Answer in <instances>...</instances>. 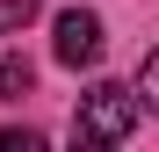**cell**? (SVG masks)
Here are the masks:
<instances>
[{
    "label": "cell",
    "instance_id": "6da1fadb",
    "mask_svg": "<svg viewBox=\"0 0 159 152\" xmlns=\"http://www.w3.org/2000/svg\"><path fill=\"white\" fill-rule=\"evenodd\" d=\"M138 131V94L123 80H94L72 109V152H123V138Z\"/></svg>",
    "mask_w": 159,
    "mask_h": 152
},
{
    "label": "cell",
    "instance_id": "7a4b0ae2",
    "mask_svg": "<svg viewBox=\"0 0 159 152\" xmlns=\"http://www.w3.org/2000/svg\"><path fill=\"white\" fill-rule=\"evenodd\" d=\"M94 58H101V15L94 7H65L58 15V65L80 72V65H94Z\"/></svg>",
    "mask_w": 159,
    "mask_h": 152
},
{
    "label": "cell",
    "instance_id": "3957f363",
    "mask_svg": "<svg viewBox=\"0 0 159 152\" xmlns=\"http://www.w3.org/2000/svg\"><path fill=\"white\" fill-rule=\"evenodd\" d=\"M29 87H36V65L22 58V51H7V58H0V101H22Z\"/></svg>",
    "mask_w": 159,
    "mask_h": 152
},
{
    "label": "cell",
    "instance_id": "277c9868",
    "mask_svg": "<svg viewBox=\"0 0 159 152\" xmlns=\"http://www.w3.org/2000/svg\"><path fill=\"white\" fill-rule=\"evenodd\" d=\"M138 109H152V116H159V44L145 51V65H138Z\"/></svg>",
    "mask_w": 159,
    "mask_h": 152
},
{
    "label": "cell",
    "instance_id": "5b68a950",
    "mask_svg": "<svg viewBox=\"0 0 159 152\" xmlns=\"http://www.w3.org/2000/svg\"><path fill=\"white\" fill-rule=\"evenodd\" d=\"M43 0H0V36H15V29H29Z\"/></svg>",
    "mask_w": 159,
    "mask_h": 152
},
{
    "label": "cell",
    "instance_id": "8992f818",
    "mask_svg": "<svg viewBox=\"0 0 159 152\" xmlns=\"http://www.w3.org/2000/svg\"><path fill=\"white\" fill-rule=\"evenodd\" d=\"M0 152H43V131H29V123H15V131H0Z\"/></svg>",
    "mask_w": 159,
    "mask_h": 152
}]
</instances>
